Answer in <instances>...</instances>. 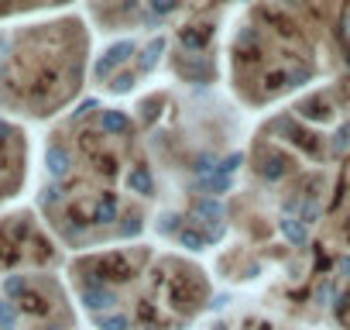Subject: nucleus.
Returning a JSON list of instances; mask_svg holds the SVG:
<instances>
[{
	"label": "nucleus",
	"instance_id": "obj_6",
	"mask_svg": "<svg viewBox=\"0 0 350 330\" xmlns=\"http://www.w3.org/2000/svg\"><path fill=\"white\" fill-rule=\"evenodd\" d=\"M0 330H79L69 285L55 272L0 279Z\"/></svg>",
	"mask_w": 350,
	"mask_h": 330
},
{
	"label": "nucleus",
	"instance_id": "obj_12",
	"mask_svg": "<svg viewBox=\"0 0 350 330\" xmlns=\"http://www.w3.org/2000/svg\"><path fill=\"white\" fill-rule=\"evenodd\" d=\"M234 330H299L292 323H282V320H271V316H261V313H247L237 320Z\"/></svg>",
	"mask_w": 350,
	"mask_h": 330
},
{
	"label": "nucleus",
	"instance_id": "obj_5",
	"mask_svg": "<svg viewBox=\"0 0 350 330\" xmlns=\"http://www.w3.org/2000/svg\"><path fill=\"white\" fill-rule=\"evenodd\" d=\"M93 73V28L62 11L0 28V114L55 124L83 97Z\"/></svg>",
	"mask_w": 350,
	"mask_h": 330
},
{
	"label": "nucleus",
	"instance_id": "obj_7",
	"mask_svg": "<svg viewBox=\"0 0 350 330\" xmlns=\"http://www.w3.org/2000/svg\"><path fill=\"white\" fill-rule=\"evenodd\" d=\"M55 265H62V248L35 207L0 210V279L55 272Z\"/></svg>",
	"mask_w": 350,
	"mask_h": 330
},
{
	"label": "nucleus",
	"instance_id": "obj_10",
	"mask_svg": "<svg viewBox=\"0 0 350 330\" xmlns=\"http://www.w3.org/2000/svg\"><path fill=\"white\" fill-rule=\"evenodd\" d=\"M316 299H319V316L326 313L333 330H350V255L329 262V268L319 279Z\"/></svg>",
	"mask_w": 350,
	"mask_h": 330
},
{
	"label": "nucleus",
	"instance_id": "obj_2",
	"mask_svg": "<svg viewBox=\"0 0 350 330\" xmlns=\"http://www.w3.org/2000/svg\"><path fill=\"white\" fill-rule=\"evenodd\" d=\"M35 210L62 251L137 241L158 217V179L131 110L86 100L42 141Z\"/></svg>",
	"mask_w": 350,
	"mask_h": 330
},
{
	"label": "nucleus",
	"instance_id": "obj_4",
	"mask_svg": "<svg viewBox=\"0 0 350 330\" xmlns=\"http://www.w3.org/2000/svg\"><path fill=\"white\" fill-rule=\"evenodd\" d=\"M66 272L100 330H186L213 306V279L193 255L148 241L72 255Z\"/></svg>",
	"mask_w": 350,
	"mask_h": 330
},
{
	"label": "nucleus",
	"instance_id": "obj_8",
	"mask_svg": "<svg viewBox=\"0 0 350 330\" xmlns=\"http://www.w3.org/2000/svg\"><path fill=\"white\" fill-rule=\"evenodd\" d=\"M193 0H86V21L103 35H144L189 11Z\"/></svg>",
	"mask_w": 350,
	"mask_h": 330
},
{
	"label": "nucleus",
	"instance_id": "obj_11",
	"mask_svg": "<svg viewBox=\"0 0 350 330\" xmlns=\"http://www.w3.org/2000/svg\"><path fill=\"white\" fill-rule=\"evenodd\" d=\"M69 4L72 0H0V25L18 18H49L55 11H66Z\"/></svg>",
	"mask_w": 350,
	"mask_h": 330
},
{
	"label": "nucleus",
	"instance_id": "obj_9",
	"mask_svg": "<svg viewBox=\"0 0 350 330\" xmlns=\"http://www.w3.org/2000/svg\"><path fill=\"white\" fill-rule=\"evenodd\" d=\"M31 179V138L25 124L0 114V210H8Z\"/></svg>",
	"mask_w": 350,
	"mask_h": 330
},
{
	"label": "nucleus",
	"instance_id": "obj_3",
	"mask_svg": "<svg viewBox=\"0 0 350 330\" xmlns=\"http://www.w3.org/2000/svg\"><path fill=\"white\" fill-rule=\"evenodd\" d=\"M227 86L247 110L288 103L350 76V0H247L227 49Z\"/></svg>",
	"mask_w": 350,
	"mask_h": 330
},
{
	"label": "nucleus",
	"instance_id": "obj_1",
	"mask_svg": "<svg viewBox=\"0 0 350 330\" xmlns=\"http://www.w3.org/2000/svg\"><path fill=\"white\" fill-rule=\"evenodd\" d=\"M227 220L247 255L326 262L350 255V76H336L265 117L244 144Z\"/></svg>",
	"mask_w": 350,
	"mask_h": 330
}]
</instances>
